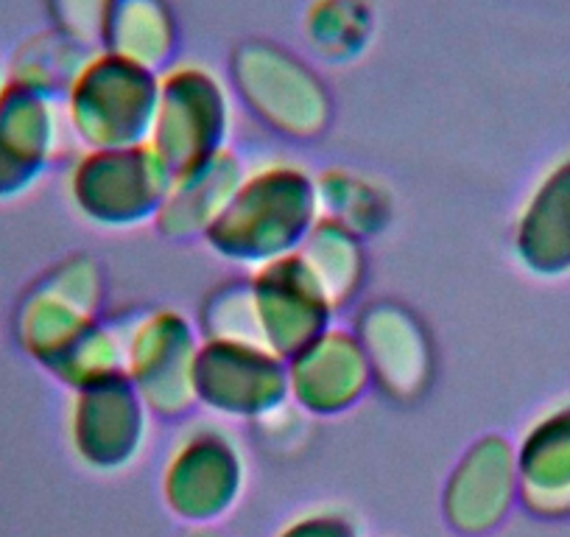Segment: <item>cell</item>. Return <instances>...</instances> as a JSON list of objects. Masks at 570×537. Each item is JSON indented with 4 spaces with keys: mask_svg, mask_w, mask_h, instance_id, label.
<instances>
[{
    "mask_svg": "<svg viewBox=\"0 0 570 537\" xmlns=\"http://www.w3.org/2000/svg\"><path fill=\"white\" fill-rule=\"evenodd\" d=\"M288 400L316 418L344 414L370 392L372 372L355 331L331 325L303 350L285 359Z\"/></svg>",
    "mask_w": 570,
    "mask_h": 537,
    "instance_id": "7c38bea8",
    "label": "cell"
},
{
    "mask_svg": "<svg viewBox=\"0 0 570 537\" xmlns=\"http://www.w3.org/2000/svg\"><path fill=\"white\" fill-rule=\"evenodd\" d=\"M124 375L155 418L183 420L196 409L202 333L183 311L157 309L120 328Z\"/></svg>",
    "mask_w": 570,
    "mask_h": 537,
    "instance_id": "8992f818",
    "label": "cell"
},
{
    "mask_svg": "<svg viewBox=\"0 0 570 537\" xmlns=\"http://www.w3.org/2000/svg\"><path fill=\"white\" fill-rule=\"evenodd\" d=\"M288 403L285 359L257 342L202 339L196 359V407L224 423H263Z\"/></svg>",
    "mask_w": 570,
    "mask_h": 537,
    "instance_id": "ba28073f",
    "label": "cell"
},
{
    "mask_svg": "<svg viewBox=\"0 0 570 537\" xmlns=\"http://www.w3.org/2000/svg\"><path fill=\"white\" fill-rule=\"evenodd\" d=\"M101 48L163 74L177 48V26L166 0H115L104 26Z\"/></svg>",
    "mask_w": 570,
    "mask_h": 537,
    "instance_id": "9a60e30c",
    "label": "cell"
},
{
    "mask_svg": "<svg viewBox=\"0 0 570 537\" xmlns=\"http://www.w3.org/2000/svg\"><path fill=\"white\" fill-rule=\"evenodd\" d=\"M157 92L160 74L96 48L62 98L70 138L85 149H129L149 144Z\"/></svg>",
    "mask_w": 570,
    "mask_h": 537,
    "instance_id": "3957f363",
    "label": "cell"
},
{
    "mask_svg": "<svg viewBox=\"0 0 570 537\" xmlns=\"http://www.w3.org/2000/svg\"><path fill=\"white\" fill-rule=\"evenodd\" d=\"M62 101L7 79L0 90V202L35 191L68 138Z\"/></svg>",
    "mask_w": 570,
    "mask_h": 537,
    "instance_id": "30bf717a",
    "label": "cell"
},
{
    "mask_svg": "<svg viewBox=\"0 0 570 537\" xmlns=\"http://www.w3.org/2000/svg\"><path fill=\"white\" fill-rule=\"evenodd\" d=\"M233 98L207 65H168L160 74L149 146L171 174L202 166L229 149Z\"/></svg>",
    "mask_w": 570,
    "mask_h": 537,
    "instance_id": "5b68a950",
    "label": "cell"
},
{
    "mask_svg": "<svg viewBox=\"0 0 570 537\" xmlns=\"http://www.w3.org/2000/svg\"><path fill=\"white\" fill-rule=\"evenodd\" d=\"M246 283L257 339L279 359H292L311 339L327 331L338 314L299 250L249 272Z\"/></svg>",
    "mask_w": 570,
    "mask_h": 537,
    "instance_id": "9c48e42d",
    "label": "cell"
},
{
    "mask_svg": "<svg viewBox=\"0 0 570 537\" xmlns=\"http://www.w3.org/2000/svg\"><path fill=\"white\" fill-rule=\"evenodd\" d=\"M3 85H7V74H3V68H0V90H3Z\"/></svg>",
    "mask_w": 570,
    "mask_h": 537,
    "instance_id": "44dd1931",
    "label": "cell"
},
{
    "mask_svg": "<svg viewBox=\"0 0 570 537\" xmlns=\"http://www.w3.org/2000/svg\"><path fill=\"white\" fill-rule=\"evenodd\" d=\"M244 172V163L227 149L202 166L174 174L155 224L171 238H205L238 188Z\"/></svg>",
    "mask_w": 570,
    "mask_h": 537,
    "instance_id": "5bb4252c",
    "label": "cell"
},
{
    "mask_svg": "<svg viewBox=\"0 0 570 537\" xmlns=\"http://www.w3.org/2000/svg\"><path fill=\"white\" fill-rule=\"evenodd\" d=\"M14 336L31 361L73 392L124 375V339L120 328L101 320V275L90 257H68L26 289Z\"/></svg>",
    "mask_w": 570,
    "mask_h": 537,
    "instance_id": "6da1fadb",
    "label": "cell"
},
{
    "mask_svg": "<svg viewBox=\"0 0 570 537\" xmlns=\"http://www.w3.org/2000/svg\"><path fill=\"white\" fill-rule=\"evenodd\" d=\"M233 76L246 107L285 138H316L331 120V98L320 76L274 42L240 46Z\"/></svg>",
    "mask_w": 570,
    "mask_h": 537,
    "instance_id": "52a82bcc",
    "label": "cell"
},
{
    "mask_svg": "<svg viewBox=\"0 0 570 537\" xmlns=\"http://www.w3.org/2000/svg\"><path fill=\"white\" fill-rule=\"evenodd\" d=\"M90 53L92 48L79 46V42L59 35V31H48V35L29 40L14 53L12 70L7 74V79L29 85L62 101Z\"/></svg>",
    "mask_w": 570,
    "mask_h": 537,
    "instance_id": "ac0fdd59",
    "label": "cell"
},
{
    "mask_svg": "<svg viewBox=\"0 0 570 537\" xmlns=\"http://www.w3.org/2000/svg\"><path fill=\"white\" fill-rule=\"evenodd\" d=\"M320 222L316 177L299 163L268 157L246 168L205 241L249 272L292 255Z\"/></svg>",
    "mask_w": 570,
    "mask_h": 537,
    "instance_id": "7a4b0ae2",
    "label": "cell"
},
{
    "mask_svg": "<svg viewBox=\"0 0 570 537\" xmlns=\"http://www.w3.org/2000/svg\"><path fill=\"white\" fill-rule=\"evenodd\" d=\"M299 255L338 311L358 294L366 275V257L364 244L355 233L320 218L299 246Z\"/></svg>",
    "mask_w": 570,
    "mask_h": 537,
    "instance_id": "2e32d148",
    "label": "cell"
},
{
    "mask_svg": "<svg viewBox=\"0 0 570 537\" xmlns=\"http://www.w3.org/2000/svg\"><path fill=\"white\" fill-rule=\"evenodd\" d=\"M316 199H320V218L350 230L358 238L383 230L392 216V199L381 183L342 168L316 177Z\"/></svg>",
    "mask_w": 570,
    "mask_h": 537,
    "instance_id": "e0dca14e",
    "label": "cell"
},
{
    "mask_svg": "<svg viewBox=\"0 0 570 537\" xmlns=\"http://www.w3.org/2000/svg\"><path fill=\"white\" fill-rule=\"evenodd\" d=\"M155 414L126 375L104 378L76 389L68 409L70 446L87 465L131 462L142 451Z\"/></svg>",
    "mask_w": 570,
    "mask_h": 537,
    "instance_id": "8fae6325",
    "label": "cell"
},
{
    "mask_svg": "<svg viewBox=\"0 0 570 537\" xmlns=\"http://www.w3.org/2000/svg\"><path fill=\"white\" fill-rule=\"evenodd\" d=\"M115 0H46L53 31L70 37L79 46L101 48L104 26Z\"/></svg>",
    "mask_w": 570,
    "mask_h": 537,
    "instance_id": "ffe728a7",
    "label": "cell"
},
{
    "mask_svg": "<svg viewBox=\"0 0 570 537\" xmlns=\"http://www.w3.org/2000/svg\"><path fill=\"white\" fill-rule=\"evenodd\" d=\"M370 12L358 0H322L311 12L308 31L327 57H350L370 37Z\"/></svg>",
    "mask_w": 570,
    "mask_h": 537,
    "instance_id": "d6986e66",
    "label": "cell"
},
{
    "mask_svg": "<svg viewBox=\"0 0 570 537\" xmlns=\"http://www.w3.org/2000/svg\"><path fill=\"white\" fill-rule=\"evenodd\" d=\"M355 336L372 372V387L392 400H414L431 381V342L422 322L397 303H372L355 322Z\"/></svg>",
    "mask_w": 570,
    "mask_h": 537,
    "instance_id": "4fadbf2b",
    "label": "cell"
},
{
    "mask_svg": "<svg viewBox=\"0 0 570 537\" xmlns=\"http://www.w3.org/2000/svg\"><path fill=\"white\" fill-rule=\"evenodd\" d=\"M171 168L149 144L129 149H85L68 172V199L85 222L104 230H129L157 222Z\"/></svg>",
    "mask_w": 570,
    "mask_h": 537,
    "instance_id": "277c9868",
    "label": "cell"
}]
</instances>
